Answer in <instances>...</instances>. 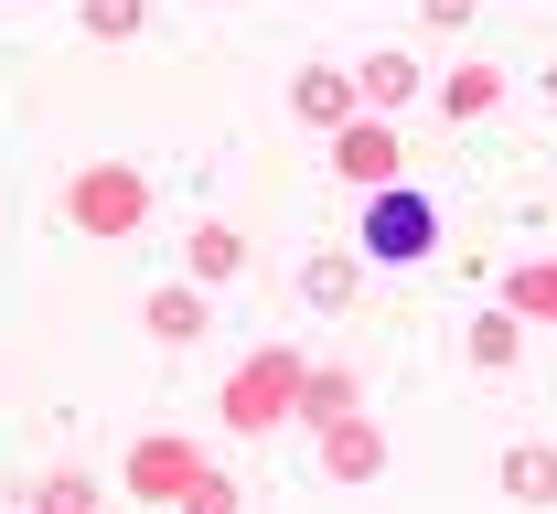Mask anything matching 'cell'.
<instances>
[{"label":"cell","instance_id":"1","mask_svg":"<svg viewBox=\"0 0 557 514\" xmlns=\"http://www.w3.org/2000/svg\"><path fill=\"white\" fill-rule=\"evenodd\" d=\"M429 236H440V215H429L418 193H386V204L364 215V247H375V258H429Z\"/></svg>","mask_w":557,"mask_h":514}]
</instances>
